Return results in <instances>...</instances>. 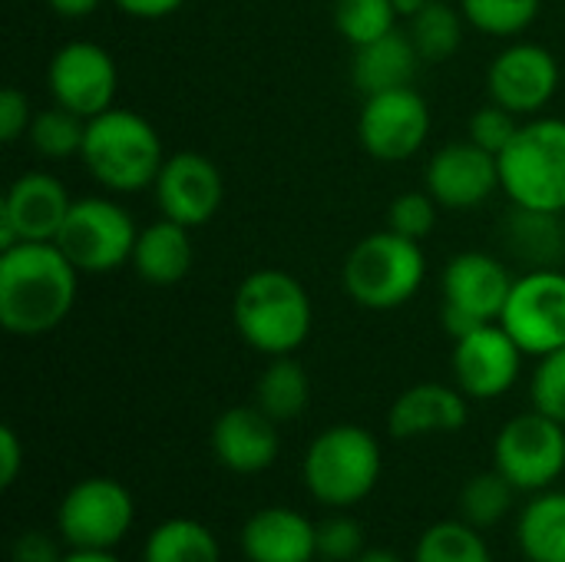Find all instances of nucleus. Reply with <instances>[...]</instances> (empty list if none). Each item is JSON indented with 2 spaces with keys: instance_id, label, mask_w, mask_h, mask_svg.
<instances>
[{
  "instance_id": "a211bd4d",
  "label": "nucleus",
  "mask_w": 565,
  "mask_h": 562,
  "mask_svg": "<svg viewBox=\"0 0 565 562\" xmlns=\"http://www.w3.org/2000/svg\"><path fill=\"white\" fill-rule=\"evenodd\" d=\"M513 291L510 272L487 252H463L444 268V305L483 325L500 321Z\"/></svg>"
},
{
  "instance_id": "4be33fe9",
  "label": "nucleus",
  "mask_w": 565,
  "mask_h": 562,
  "mask_svg": "<svg viewBox=\"0 0 565 562\" xmlns=\"http://www.w3.org/2000/svg\"><path fill=\"white\" fill-rule=\"evenodd\" d=\"M420 53L411 40L407 30H391L364 46H354V63H351V76L354 86L364 96L374 93H387V89H401L411 86L420 66Z\"/></svg>"
},
{
  "instance_id": "a878e982",
  "label": "nucleus",
  "mask_w": 565,
  "mask_h": 562,
  "mask_svg": "<svg viewBox=\"0 0 565 562\" xmlns=\"http://www.w3.org/2000/svg\"><path fill=\"white\" fill-rule=\"evenodd\" d=\"M142 562H222V547L202 520L172 517L146 537Z\"/></svg>"
},
{
  "instance_id": "f3484780",
  "label": "nucleus",
  "mask_w": 565,
  "mask_h": 562,
  "mask_svg": "<svg viewBox=\"0 0 565 562\" xmlns=\"http://www.w3.org/2000/svg\"><path fill=\"white\" fill-rule=\"evenodd\" d=\"M490 96L510 113H536L543 109L559 86L556 56L540 43H516L503 50L490 66Z\"/></svg>"
},
{
  "instance_id": "b1692460",
  "label": "nucleus",
  "mask_w": 565,
  "mask_h": 562,
  "mask_svg": "<svg viewBox=\"0 0 565 562\" xmlns=\"http://www.w3.org/2000/svg\"><path fill=\"white\" fill-rule=\"evenodd\" d=\"M132 265H136L139 278L149 282V285H175V282H182L189 275V268H192L189 229L172 222V219L152 222L136 238Z\"/></svg>"
},
{
  "instance_id": "393cba45",
  "label": "nucleus",
  "mask_w": 565,
  "mask_h": 562,
  "mask_svg": "<svg viewBox=\"0 0 565 562\" xmlns=\"http://www.w3.org/2000/svg\"><path fill=\"white\" fill-rule=\"evenodd\" d=\"M516 547L526 562H565V490H543L523 507Z\"/></svg>"
},
{
  "instance_id": "c756f323",
  "label": "nucleus",
  "mask_w": 565,
  "mask_h": 562,
  "mask_svg": "<svg viewBox=\"0 0 565 562\" xmlns=\"http://www.w3.org/2000/svg\"><path fill=\"white\" fill-rule=\"evenodd\" d=\"M513 494L516 490L503 474H477L460 490V520H467L477 530H490L513 510Z\"/></svg>"
},
{
  "instance_id": "20e7f679",
  "label": "nucleus",
  "mask_w": 565,
  "mask_h": 562,
  "mask_svg": "<svg viewBox=\"0 0 565 562\" xmlns=\"http://www.w3.org/2000/svg\"><path fill=\"white\" fill-rule=\"evenodd\" d=\"M83 162L113 192H142L162 172V142L149 119L132 109H106L86 119Z\"/></svg>"
},
{
  "instance_id": "72a5a7b5",
  "label": "nucleus",
  "mask_w": 565,
  "mask_h": 562,
  "mask_svg": "<svg viewBox=\"0 0 565 562\" xmlns=\"http://www.w3.org/2000/svg\"><path fill=\"white\" fill-rule=\"evenodd\" d=\"M530 394H533V411L565 424V348L540 358Z\"/></svg>"
},
{
  "instance_id": "49530a36",
  "label": "nucleus",
  "mask_w": 565,
  "mask_h": 562,
  "mask_svg": "<svg viewBox=\"0 0 565 562\" xmlns=\"http://www.w3.org/2000/svg\"><path fill=\"white\" fill-rule=\"evenodd\" d=\"M311 562H315V560H311Z\"/></svg>"
},
{
  "instance_id": "4c0bfd02",
  "label": "nucleus",
  "mask_w": 565,
  "mask_h": 562,
  "mask_svg": "<svg viewBox=\"0 0 565 562\" xmlns=\"http://www.w3.org/2000/svg\"><path fill=\"white\" fill-rule=\"evenodd\" d=\"M33 116H30V103L20 89L7 86L0 93V139L3 142H17L26 129H30Z\"/></svg>"
},
{
  "instance_id": "c9c22d12",
  "label": "nucleus",
  "mask_w": 565,
  "mask_h": 562,
  "mask_svg": "<svg viewBox=\"0 0 565 562\" xmlns=\"http://www.w3.org/2000/svg\"><path fill=\"white\" fill-rule=\"evenodd\" d=\"M364 550L367 540L358 520L334 513L324 523H318V556L324 562H354Z\"/></svg>"
},
{
  "instance_id": "c03bdc74",
  "label": "nucleus",
  "mask_w": 565,
  "mask_h": 562,
  "mask_svg": "<svg viewBox=\"0 0 565 562\" xmlns=\"http://www.w3.org/2000/svg\"><path fill=\"white\" fill-rule=\"evenodd\" d=\"M354 562H404V560H401L397 553H391V550H371V547H367V550H364V553H361Z\"/></svg>"
},
{
  "instance_id": "e433bc0d",
  "label": "nucleus",
  "mask_w": 565,
  "mask_h": 562,
  "mask_svg": "<svg viewBox=\"0 0 565 562\" xmlns=\"http://www.w3.org/2000/svg\"><path fill=\"white\" fill-rule=\"evenodd\" d=\"M516 132H520L516 113H510L500 103H490V106L477 109L473 119H470V142H477L480 149H487L493 156H500L513 142Z\"/></svg>"
},
{
  "instance_id": "6e6552de",
  "label": "nucleus",
  "mask_w": 565,
  "mask_h": 562,
  "mask_svg": "<svg viewBox=\"0 0 565 562\" xmlns=\"http://www.w3.org/2000/svg\"><path fill=\"white\" fill-rule=\"evenodd\" d=\"M493 470L513 490L543 494L565 474V424L533 411L520 414L493 441Z\"/></svg>"
},
{
  "instance_id": "cd10ccee",
  "label": "nucleus",
  "mask_w": 565,
  "mask_h": 562,
  "mask_svg": "<svg viewBox=\"0 0 565 562\" xmlns=\"http://www.w3.org/2000/svg\"><path fill=\"white\" fill-rule=\"evenodd\" d=\"M411 562H493L483 530L467 520H444L420 533Z\"/></svg>"
},
{
  "instance_id": "0eeeda50",
  "label": "nucleus",
  "mask_w": 565,
  "mask_h": 562,
  "mask_svg": "<svg viewBox=\"0 0 565 562\" xmlns=\"http://www.w3.org/2000/svg\"><path fill=\"white\" fill-rule=\"evenodd\" d=\"M132 523L136 500L113 477H86L73 484L56 510V530L70 550H116Z\"/></svg>"
},
{
  "instance_id": "f704fd0d",
  "label": "nucleus",
  "mask_w": 565,
  "mask_h": 562,
  "mask_svg": "<svg viewBox=\"0 0 565 562\" xmlns=\"http://www.w3.org/2000/svg\"><path fill=\"white\" fill-rule=\"evenodd\" d=\"M437 222V199L430 192H404L387 209V229L420 242Z\"/></svg>"
},
{
  "instance_id": "bb28decb",
  "label": "nucleus",
  "mask_w": 565,
  "mask_h": 562,
  "mask_svg": "<svg viewBox=\"0 0 565 562\" xmlns=\"http://www.w3.org/2000/svg\"><path fill=\"white\" fill-rule=\"evenodd\" d=\"M308 401H311V381H308L305 368H301L291 354L275 358V361L265 368V374L258 378L255 404H258L275 424L301 417L305 407H308Z\"/></svg>"
},
{
  "instance_id": "79ce46f5",
  "label": "nucleus",
  "mask_w": 565,
  "mask_h": 562,
  "mask_svg": "<svg viewBox=\"0 0 565 562\" xmlns=\"http://www.w3.org/2000/svg\"><path fill=\"white\" fill-rule=\"evenodd\" d=\"M60 17H89L103 0H46Z\"/></svg>"
},
{
  "instance_id": "ea45409f",
  "label": "nucleus",
  "mask_w": 565,
  "mask_h": 562,
  "mask_svg": "<svg viewBox=\"0 0 565 562\" xmlns=\"http://www.w3.org/2000/svg\"><path fill=\"white\" fill-rule=\"evenodd\" d=\"M20 470H23V444L13 427H3L0 431V487L10 490Z\"/></svg>"
},
{
  "instance_id": "9d476101",
  "label": "nucleus",
  "mask_w": 565,
  "mask_h": 562,
  "mask_svg": "<svg viewBox=\"0 0 565 562\" xmlns=\"http://www.w3.org/2000/svg\"><path fill=\"white\" fill-rule=\"evenodd\" d=\"M500 325L513 335L523 354L543 358L565 348V275L559 268H536L513 282Z\"/></svg>"
},
{
  "instance_id": "39448f33",
  "label": "nucleus",
  "mask_w": 565,
  "mask_h": 562,
  "mask_svg": "<svg viewBox=\"0 0 565 562\" xmlns=\"http://www.w3.org/2000/svg\"><path fill=\"white\" fill-rule=\"evenodd\" d=\"M424 272L427 258L420 242L384 229L351 248L344 262V288L361 308L387 311L417 295Z\"/></svg>"
},
{
  "instance_id": "6ab92c4d",
  "label": "nucleus",
  "mask_w": 565,
  "mask_h": 562,
  "mask_svg": "<svg viewBox=\"0 0 565 562\" xmlns=\"http://www.w3.org/2000/svg\"><path fill=\"white\" fill-rule=\"evenodd\" d=\"M278 431L275 421L255 407H228L212 427V450L218 464L238 477L265 474L278 460Z\"/></svg>"
},
{
  "instance_id": "ddd939ff",
  "label": "nucleus",
  "mask_w": 565,
  "mask_h": 562,
  "mask_svg": "<svg viewBox=\"0 0 565 562\" xmlns=\"http://www.w3.org/2000/svg\"><path fill=\"white\" fill-rule=\"evenodd\" d=\"M50 93L60 106L73 109L83 119H93L113 106L116 96V63L109 50L89 40H73L56 50L50 73Z\"/></svg>"
},
{
  "instance_id": "412c9836",
  "label": "nucleus",
  "mask_w": 565,
  "mask_h": 562,
  "mask_svg": "<svg viewBox=\"0 0 565 562\" xmlns=\"http://www.w3.org/2000/svg\"><path fill=\"white\" fill-rule=\"evenodd\" d=\"M238 540L248 562H311L318 556V527L291 507L255 510Z\"/></svg>"
},
{
  "instance_id": "9b49d317",
  "label": "nucleus",
  "mask_w": 565,
  "mask_h": 562,
  "mask_svg": "<svg viewBox=\"0 0 565 562\" xmlns=\"http://www.w3.org/2000/svg\"><path fill=\"white\" fill-rule=\"evenodd\" d=\"M430 132V109L414 86L364 96L358 119L361 146L381 162L411 159Z\"/></svg>"
},
{
  "instance_id": "2f4dec72",
  "label": "nucleus",
  "mask_w": 565,
  "mask_h": 562,
  "mask_svg": "<svg viewBox=\"0 0 565 562\" xmlns=\"http://www.w3.org/2000/svg\"><path fill=\"white\" fill-rule=\"evenodd\" d=\"M460 10L487 36H516L536 20L540 0H460Z\"/></svg>"
},
{
  "instance_id": "473e14b6",
  "label": "nucleus",
  "mask_w": 565,
  "mask_h": 562,
  "mask_svg": "<svg viewBox=\"0 0 565 562\" xmlns=\"http://www.w3.org/2000/svg\"><path fill=\"white\" fill-rule=\"evenodd\" d=\"M394 0H334V26L354 46H364L394 30Z\"/></svg>"
},
{
  "instance_id": "5701e85b",
  "label": "nucleus",
  "mask_w": 565,
  "mask_h": 562,
  "mask_svg": "<svg viewBox=\"0 0 565 562\" xmlns=\"http://www.w3.org/2000/svg\"><path fill=\"white\" fill-rule=\"evenodd\" d=\"M503 242L516 262L536 268H559L565 262V222L563 212H543L513 205L503 222Z\"/></svg>"
},
{
  "instance_id": "423d86ee",
  "label": "nucleus",
  "mask_w": 565,
  "mask_h": 562,
  "mask_svg": "<svg viewBox=\"0 0 565 562\" xmlns=\"http://www.w3.org/2000/svg\"><path fill=\"white\" fill-rule=\"evenodd\" d=\"M513 205L565 212V119H533L497 156Z\"/></svg>"
},
{
  "instance_id": "58836bf2",
  "label": "nucleus",
  "mask_w": 565,
  "mask_h": 562,
  "mask_svg": "<svg viewBox=\"0 0 565 562\" xmlns=\"http://www.w3.org/2000/svg\"><path fill=\"white\" fill-rule=\"evenodd\" d=\"M63 553L56 547L53 537L40 533V530H26L13 540L10 547V562H60Z\"/></svg>"
},
{
  "instance_id": "dca6fc26",
  "label": "nucleus",
  "mask_w": 565,
  "mask_h": 562,
  "mask_svg": "<svg viewBox=\"0 0 565 562\" xmlns=\"http://www.w3.org/2000/svg\"><path fill=\"white\" fill-rule=\"evenodd\" d=\"M500 182V159L477 142H450L427 166V192L444 209L483 205Z\"/></svg>"
},
{
  "instance_id": "c85d7f7f",
  "label": "nucleus",
  "mask_w": 565,
  "mask_h": 562,
  "mask_svg": "<svg viewBox=\"0 0 565 562\" xmlns=\"http://www.w3.org/2000/svg\"><path fill=\"white\" fill-rule=\"evenodd\" d=\"M463 20L447 0H430L424 10H417L411 17V40L420 53L424 63H444L450 60L457 50H460V40H463Z\"/></svg>"
},
{
  "instance_id": "aec40b11",
  "label": "nucleus",
  "mask_w": 565,
  "mask_h": 562,
  "mask_svg": "<svg viewBox=\"0 0 565 562\" xmlns=\"http://www.w3.org/2000/svg\"><path fill=\"white\" fill-rule=\"evenodd\" d=\"M467 394L460 388H447L437 381L407 388L387 414V431L397 441L430 437V434H457L467 427Z\"/></svg>"
},
{
  "instance_id": "f257e3e1",
  "label": "nucleus",
  "mask_w": 565,
  "mask_h": 562,
  "mask_svg": "<svg viewBox=\"0 0 565 562\" xmlns=\"http://www.w3.org/2000/svg\"><path fill=\"white\" fill-rule=\"evenodd\" d=\"M76 275L56 242H20L0 252V325L20 338L53 331L73 311Z\"/></svg>"
},
{
  "instance_id": "7c9ffc66",
  "label": "nucleus",
  "mask_w": 565,
  "mask_h": 562,
  "mask_svg": "<svg viewBox=\"0 0 565 562\" xmlns=\"http://www.w3.org/2000/svg\"><path fill=\"white\" fill-rule=\"evenodd\" d=\"M26 132H30V142H33V149L40 156H46V159H66L73 152H83L86 119L56 103L53 109L36 113Z\"/></svg>"
},
{
  "instance_id": "4468645a",
  "label": "nucleus",
  "mask_w": 565,
  "mask_h": 562,
  "mask_svg": "<svg viewBox=\"0 0 565 562\" xmlns=\"http://www.w3.org/2000/svg\"><path fill=\"white\" fill-rule=\"evenodd\" d=\"M70 205L60 179L46 172L20 176L0 202V252L20 242H56Z\"/></svg>"
},
{
  "instance_id": "1a4fd4ad",
  "label": "nucleus",
  "mask_w": 565,
  "mask_h": 562,
  "mask_svg": "<svg viewBox=\"0 0 565 562\" xmlns=\"http://www.w3.org/2000/svg\"><path fill=\"white\" fill-rule=\"evenodd\" d=\"M136 238L139 232L122 205L109 199H79L70 205L56 245L73 262L76 272L103 275L116 272L132 258Z\"/></svg>"
},
{
  "instance_id": "a19ab883",
  "label": "nucleus",
  "mask_w": 565,
  "mask_h": 562,
  "mask_svg": "<svg viewBox=\"0 0 565 562\" xmlns=\"http://www.w3.org/2000/svg\"><path fill=\"white\" fill-rule=\"evenodd\" d=\"M119 10L132 13V17H142V20H159V17H169L175 13L185 0H113Z\"/></svg>"
},
{
  "instance_id": "f03ea898",
  "label": "nucleus",
  "mask_w": 565,
  "mask_h": 562,
  "mask_svg": "<svg viewBox=\"0 0 565 562\" xmlns=\"http://www.w3.org/2000/svg\"><path fill=\"white\" fill-rule=\"evenodd\" d=\"M384 470L381 444L358 424H334L321 431L301 460V480L315 503L328 510H351L364 503Z\"/></svg>"
},
{
  "instance_id": "7ed1b4c3",
  "label": "nucleus",
  "mask_w": 565,
  "mask_h": 562,
  "mask_svg": "<svg viewBox=\"0 0 565 562\" xmlns=\"http://www.w3.org/2000/svg\"><path fill=\"white\" fill-rule=\"evenodd\" d=\"M232 318L245 344L268 358H285L311 335V298L288 272L262 268L238 285Z\"/></svg>"
},
{
  "instance_id": "37998d69",
  "label": "nucleus",
  "mask_w": 565,
  "mask_h": 562,
  "mask_svg": "<svg viewBox=\"0 0 565 562\" xmlns=\"http://www.w3.org/2000/svg\"><path fill=\"white\" fill-rule=\"evenodd\" d=\"M60 562H122L113 550H70Z\"/></svg>"
},
{
  "instance_id": "2eb2a0df",
  "label": "nucleus",
  "mask_w": 565,
  "mask_h": 562,
  "mask_svg": "<svg viewBox=\"0 0 565 562\" xmlns=\"http://www.w3.org/2000/svg\"><path fill=\"white\" fill-rule=\"evenodd\" d=\"M152 189L162 215L185 229L205 225L222 205V172L199 152H175L166 159Z\"/></svg>"
},
{
  "instance_id": "f8f14e48",
  "label": "nucleus",
  "mask_w": 565,
  "mask_h": 562,
  "mask_svg": "<svg viewBox=\"0 0 565 562\" xmlns=\"http://www.w3.org/2000/svg\"><path fill=\"white\" fill-rule=\"evenodd\" d=\"M520 368H523V348L500 321L470 331L454 348V378L470 401L503 397L516 384Z\"/></svg>"
},
{
  "instance_id": "a18cd8bd",
  "label": "nucleus",
  "mask_w": 565,
  "mask_h": 562,
  "mask_svg": "<svg viewBox=\"0 0 565 562\" xmlns=\"http://www.w3.org/2000/svg\"><path fill=\"white\" fill-rule=\"evenodd\" d=\"M427 3H430V0H394V10H397V17H407V20H411V17H414L417 10H424Z\"/></svg>"
}]
</instances>
